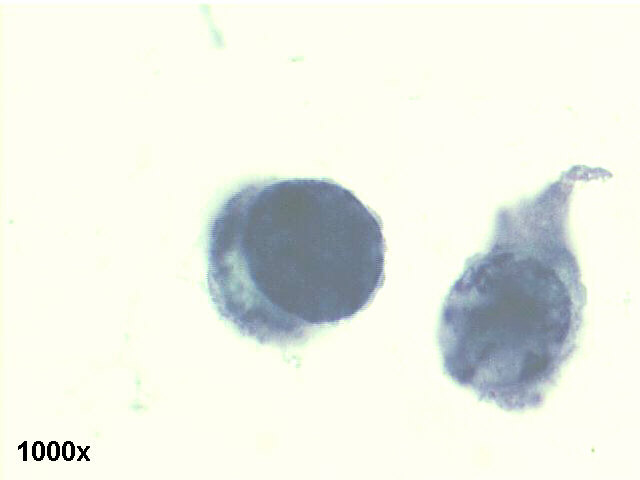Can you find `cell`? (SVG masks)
<instances>
[{"mask_svg":"<svg viewBox=\"0 0 640 480\" xmlns=\"http://www.w3.org/2000/svg\"><path fill=\"white\" fill-rule=\"evenodd\" d=\"M207 255L218 312L261 344L301 343L354 317L385 277L379 217L325 178L237 187L210 220Z\"/></svg>","mask_w":640,"mask_h":480,"instance_id":"cell-1","label":"cell"},{"mask_svg":"<svg viewBox=\"0 0 640 480\" xmlns=\"http://www.w3.org/2000/svg\"><path fill=\"white\" fill-rule=\"evenodd\" d=\"M579 179L570 169L500 208L487 247L466 261L443 302L445 374L506 411L542 406L579 344L586 289L567 225Z\"/></svg>","mask_w":640,"mask_h":480,"instance_id":"cell-2","label":"cell"}]
</instances>
